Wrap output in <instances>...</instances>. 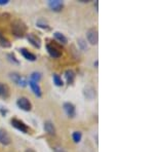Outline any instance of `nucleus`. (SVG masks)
<instances>
[{
    "mask_svg": "<svg viewBox=\"0 0 154 152\" xmlns=\"http://www.w3.org/2000/svg\"><path fill=\"white\" fill-rule=\"evenodd\" d=\"M9 78L14 82L16 85L20 86V88H26L28 85V80L25 77H23L18 72H11L9 73Z\"/></svg>",
    "mask_w": 154,
    "mask_h": 152,
    "instance_id": "obj_3",
    "label": "nucleus"
},
{
    "mask_svg": "<svg viewBox=\"0 0 154 152\" xmlns=\"http://www.w3.org/2000/svg\"><path fill=\"white\" fill-rule=\"evenodd\" d=\"M28 85L30 86L31 91L33 92V94L35 95L37 98H41L42 89L38 83H36V82H34V81H31V80H28Z\"/></svg>",
    "mask_w": 154,
    "mask_h": 152,
    "instance_id": "obj_13",
    "label": "nucleus"
},
{
    "mask_svg": "<svg viewBox=\"0 0 154 152\" xmlns=\"http://www.w3.org/2000/svg\"><path fill=\"white\" fill-rule=\"evenodd\" d=\"M8 97H9V88L5 83L0 82V98L5 100Z\"/></svg>",
    "mask_w": 154,
    "mask_h": 152,
    "instance_id": "obj_16",
    "label": "nucleus"
},
{
    "mask_svg": "<svg viewBox=\"0 0 154 152\" xmlns=\"http://www.w3.org/2000/svg\"><path fill=\"white\" fill-rule=\"evenodd\" d=\"M77 44H78V47H79V49H80V51H86L88 49V42H86V40H84V39H82V38L77 39Z\"/></svg>",
    "mask_w": 154,
    "mask_h": 152,
    "instance_id": "obj_20",
    "label": "nucleus"
},
{
    "mask_svg": "<svg viewBox=\"0 0 154 152\" xmlns=\"http://www.w3.org/2000/svg\"><path fill=\"white\" fill-rule=\"evenodd\" d=\"M54 37L60 44H67V42H68V38H67L62 32H59V31L54 32Z\"/></svg>",
    "mask_w": 154,
    "mask_h": 152,
    "instance_id": "obj_17",
    "label": "nucleus"
},
{
    "mask_svg": "<svg viewBox=\"0 0 154 152\" xmlns=\"http://www.w3.org/2000/svg\"><path fill=\"white\" fill-rule=\"evenodd\" d=\"M20 54H22V56L24 57V59H26L27 61H30V62H35L37 60V57L35 54L31 53V51H29V49L25 48V47H22V48L19 49Z\"/></svg>",
    "mask_w": 154,
    "mask_h": 152,
    "instance_id": "obj_12",
    "label": "nucleus"
},
{
    "mask_svg": "<svg viewBox=\"0 0 154 152\" xmlns=\"http://www.w3.org/2000/svg\"><path fill=\"white\" fill-rule=\"evenodd\" d=\"M16 104L19 109H21V110H23L25 112H29L32 110V103L30 102V100L28 98H26V97H21V98H19L17 100Z\"/></svg>",
    "mask_w": 154,
    "mask_h": 152,
    "instance_id": "obj_5",
    "label": "nucleus"
},
{
    "mask_svg": "<svg viewBox=\"0 0 154 152\" xmlns=\"http://www.w3.org/2000/svg\"><path fill=\"white\" fill-rule=\"evenodd\" d=\"M25 152H35V151H34L33 149H30V148H29V149H27V150L25 151Z\"/></svg>",
    "mask_w": 154,
    "mask_h": 152,
    "instance_id": "obj_29",
    "label": "nucleus"
},
{
    "mask_svg": "<svg viewBox=\"0 0 154 152\" xmlns=\"http://www.w3.org/2000/svg\"><path fill=\"white\" fill-rule=\"evenodd\" d=\"M36 26L38 27V28L43 29V30H49V25L42 19H39L38 21L36 22Z\"/></svg>",
    "mask_w": 154,
    "mask_h": 152,
    "instance_id": "obj_23",
    "label": "nucleus"
},
{
    "mask_svg": "<svg viewBox=\"0 0 154 152\" xmlns=\"http://www.w3.org/2000/svg\"><path fill=\"white\" fill-rule=\"evenodd\" d=\"M64 76H65V79H66V82L67 84H73L74 81H75V78H76V74L72 69H68V70L65 71L64 73Z\"/></svg>",
    "mask_w": 154,
    "mask_h": 152,
    "instance_id": "obj_15",
    "label": "nucleus"
},
{
    "mask_svg": "<svg viewBox=\"0 0 154 152\" xmlns=\"http://www.w3.org/2000/svg\"><path fill=\"white\" fill-rule=\"evenodd\" d=\"M11 124L12 128H14L17 131L21 132V133H23V134H29L30 133V128L24 123L23 120H21V119L14 117V118L11 119Z\"/></svg>",
    "mask_w": 154,
    "mask_h": 152,
    "instance_id": "obj_2",
    "label": "nucleus"
},
{
    "mask_svg": "<svg viewBox=\"0 0 154 152\" xmlns=\"http://www.w3.org/2000/svg\"><path fill=\"white\" fill-rule=\"evenodd\" d=\"M63 110L69 118H74L76 116V108L74 104L70 103V102H65L63 104Z\"/></svg>",
    "mask_w": 154,
    "mask_h": 152,
    "instance_id": "obj_8",
    "label": "nucleus"
},
{
    "mask_svg": "<svg viewBox=\"0 0 154 152\" xmlns=\"http://www.w3.org/2000/svg\"><path fill=\"white\" fill-rule=\"evenodd\" d=\"M45 48H46L48 54L53 59L61 58L62 51H61V48H60V47H58V45H56V44H54V43H46L45 44Z\"/></svg>",
    "mask_w": 154,
    "mask_h": 152,
    "instance_id": "obj_4",
    "label": "nucleus"
},
{
    "mask_svg": "<svg viewBox=\"0 0 154 152\" xmlns=\"http://www.w3.org/2000/svg\"><path fill=\"white\" fill-rule=\"evenodd\" d=\"M6 57H7V60H8V61L11 62V64H14V65H20V61H19L18 59H17V57L14 56V54L9 53V54H6Z\"/></svg>",
    "mask_w": 154,
    "mask_h": 152,
    "instance_id": "obj_24",
    "label": "nucleus"
},
{
    "mask_svg": "<svg viewBox=\"0 0 154 152\" xmlns=\"http://www.w3.org/2000/svg\"><path fill=\"white\" fill-rule=\"evenodd\" d=\"M48 5L54 12H60L64 8V2L61 0H48Z\"/></svg>",
    "mask_w": 154,
    "mask_h": 152,
    "instance_id": "obj_9",
    "label": "nucleus"
},
{
    "mask_svg": "<svg viewBox=\"0 0 154 152\" xmlns=\"http://www.w3.org/2000/svg\"><path fill=\"white\" fill-rule=\"evenodd\" d=\"M53 81H54V84L56 86H59V88H61V86L64 85V81L63 79H62V77L59 75V74H54L53 75Z\"/></svg>",
    "mask_w": 154,
    "mask_h": 152,
    "instance_id": "obj_21",
    "label": "nucleus"
},
{
    "mask_svg": "<svg viewBox=\"0 0 154 152\" xmlns=\"http://www.w3.org/2000/svg\"><path fill=\"white\" fill-rule=\"evenodd\" d=\"M72 139H73L74 143L78 144L81 142V139H82V134H81V132L79 131H75L72 133Z\"/></svg>",
    "mask_w": 154,
    "mask_h": 152,
    "instance_id": "obj_22",
    "label": "nucleus"
},
{
    "mask_svg": "<svg viewBox=\"0 0 154 152\" xmlns=\"http://www.w3.org/2000/svg\"><path fill=\"white\" fill-rule=\"evenodd\" d=\"M9 0H0V5H6L8 4Z\"/></svg>",
    "mask_w": 154,
    "mask_h": 152,
    "instance_id": "obj_27",
    "label": "nucleus"
},
{
    "mask_svg": "<svg viewBox=\"0 0 154 152\" xmlns=\"http://www.w3.org/2000/svg\"><path fill=\"white\" fill-rule=\"evenodd\" d=\"M12 34L18 38H23L25 35H27V27L22 21H14L11 25Z\"/></svg>",
    "mask_w": 154,
    "mask_h": 152,
    "instance_id": "obj_1",
    "label": "nucleus"
},
{
    "mask_svg": "<svg viewBox=\"0 0 154 152\" xmlns=\"http://www.w3.org/2000/svg\"><path fill=\"white\" fill-rule=\"evenodd\" d=\"M83 97L88 101H93V100L96 99L97 97V91L94 86L91 85H85L83 88Z\"/></svg>",
    "mask_w": 154,
    "mask_h": 152,
    "instance_id": "obj_7",
    "label": "nucleus"
},
{
    "mask_svg": "<svg viewBox=\"0 0 154 152\" xmlns=\"http://www.w3.org/2000/svg\"><path fill=\"white\" fill-rule=\"evenodd\" d=\"M41 78H42V74L40 73V72L35 71V72H33V73H31L29 80L34 81V82H36V83H39V81L41 80Z\"/></svg>",
    "mask_w": 154,
    "mask_h": 152,
    "instance_id": "obj_19",
    "label": "nucleus"
},
{
    "mask_svg": "<svg viewBox=\"0 0 154 152\" xmlns=\"http://www.w3.org/2000/svg\"><path fill=\"white\" fill-rule=\"evenodd\" d=\"M54 152H67V150L64 149L63 147H54Z\"/></svg>",
    "mask_w": 154,
    "mask_h": 152,
    "instance_id": "obj_26",
    "label": "nucleus"
},
{
    "mask_svg": "<svg viewBox=\"0 0 154 152\" xmlns=\"http://www.w3.org/2000/svg\"><path fill=\"white\" fill-rule=\"evenodd\" d=\"M27 40L31 45H33L35 48H40L41 46V40L38 36L35 35L33 33H28L27 34Z\"/></svg>",
    "mask_w": 154,
    "mask_h": 152,
    "instance_id": "obj_11",
    "label": "nucleus"
},
{
    "mask_svg": "<svg viewBox=\"0 0 154 152\" xmlns=\"http://www.w3.org/2000/svg\"><path fill=\"white\" fill-rule=\"evenodd\" d=\"M43 129H44V131H45V133L48 134L49 136H54V135L57 134L56 126H54L53 121H51V120H48V121H45V123H44Z\"/></svg>",
    "mask_w": 154,
    "mask_h": 152,
    "instance_id": "obj_14",
    "label": "nucleus"
},
{
    "mask_svg": "<svg viewBox=\"0 0 154 152\" xmlns=\"http://www.w3.org/2000/svg\"><path fill=\"white\" fill-rule=\"evenodd\" d=\"M86 40L91 45H97L99 42V34L96 28H91L86 31Z\"/></svg>",
    "mask_w": 154,
    "mask_h": 152,
    "instance_id": "obj_6",
    "label": "nucleus"
},
{
    "mask_svg": "<svg viewBox=\"0 0 154 152\" xmlns=\"http://www.w3.org/2000/svg\"><path fill=\"white\" fill-rule=\"evenodd\" d=\"M11 46V43L8 39L6 38L3 34L0 32V47H3V48H8Z\"/></svg>",
    "mask_w": 154,
    "mask_h": 152,
    "instance_id": "obj_18",
    "label": "nucleus"
},
{
    "mask_svg": "<svg viewBox=\"0 0 154 152\" xmlns=\"http://www.w3.org/2000/svg\"><path fill=\"white\" fill-rule=\"evenodd\" d=\"M0 113H1L2 116H6L7 113H8V110L4 107H0Z\"/></svg>",
    "mask_w": 154,
    "mask_h": 152,
    "instance_id": "obj_25",
    "label": "nucleus"
},
{
    "mask_svg": "<svg viewBox=\"0 0 154 152\" xmlns=\"http://www.w3.org/2000/svg\"><path fill=\"white\" fill-rule=\"evenodd\" d=\"M11 143V138L6 129H0V144L3 146H8Z\"/></svg>",
    "mask_w": 154,
    "mask_h": 152,
    "instance_id": "obj_10",
    "label": "nucleus"
},
{
    "mask_svg": "<svg viewBox=\"0 0 154 152\" xmlns=\"http://www.w3.org/2000/svg\"><path fill=\"white\" fill-rule=\"evenodd\" d=\"M98 65H99V61L98 60H96V61L94 62V66H95V68H98Z\"/></svg>",
    "mask_w": 154,
    "mask_h": 152,
    "instance_id": "obj_28",
    "label": "nucleus"
}]
</instances>
